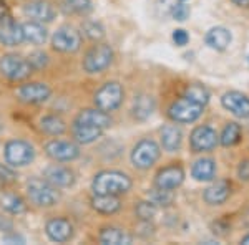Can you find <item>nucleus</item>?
<instances>
[{
	"label": "nucleus",
	"mask_w": 249,
	"mask_h": 245,
	"mask_svg": "<svg viewBox=\"0 0 249 245\" xmlns=\"http://www.w3.org/2000/svg\"><path fill=\"white\" fill-rule=\"evenodd\" d=\"M133 180L126 172L122 171H100L91 180V191L93 194L103 196H123L130 192Z\"/></svg>",
	"instance_id": "obj_1"
},
{
	"label": "nucleus",
	"mask_w": 249,
	"mask_h": 245,
	"mask_svg": "<svg viewBox=\"0 0 249 245\" xmlns=\"http://www.w3.org/2000/svg\"><path fill=\"white\" fill-rule=\"evenodd\" d=\"M25 189H27V197L37 207H43V209L53 207L57 206L60 200L58 187L52 186L43 178H30L27 180Z\"/></svg>",
	"instance_id": "obj_2"
},
{
	"label": "nucleus",
	"mask_w": 249,
	"mask_h": 245,
	"mask_svg": "<svg viewBox=\"0 0 249 245\" xmlns=\"http://www.w3.org/2000/svg\"><path fill=\"white\" fill-rule=\"evenodd\" d=\"M124 99V90L120 82H107L96 90L93 96L95 108L105 111V113H111L116 111L123 104Z\"/></svg>",
	"instance_id": "obj_3"
},
{
	"label": "nucleus",
	"mask_w": 249,
	"mask_h": 245,
	"mask_svg": "<svg viewBox=\"0 0 249 245\" xmlns=\"http://www.w3.org/2000/svg\"><path fill=\"white\" fill-rule=\"evenodd\" d=\"M113 58L115 51L108 43H96V45H93L87 51L82 66L88 75L103 73L113 63Z\"/></svg>",
	"instance_id": "obj_4"
},
{
	"label": "nucleus",
	"mask_w": 249,
	"mask_h": 245,
	"mask_svg": "<svg viewBox=\"0 0 249 245\" xmlns=\"http://www.w3.org/2000/svg\"><path fill=\"white\" fill-rule=\"evenodd\" d=\"M160 156H161V147H160V144L156 143L155 139L144 138L135 144L130 158H131V164H133L136 169L146 171L158 163Z\"/></svg>",
	"instance_id": "obj_5"
},
{
	"label": "nucleus",
	"mask_w": 249,
	"mask_h": 245,
	"mask_svg": "<svg viewBox=\"0 0 249 245\" xmlns=\"http://www.w3.org/2000/svg\"><path fill=\"white\" fill-rule=\"evenodd\" d=\"M3 158L12 167H25L34 163L35 147L23 139H10L3 147Z\"/></svg>",
	"instance_id": "obj_6"
},
{
	"label": "nucleus",
	"mask_w": 249,
	"mask_h": 245,
	"mask_svg": "<svg viewBox=\"0 0 249 245\" xmlns=\"http://www.w3.org/2000/svg\"><path fill=\"white\" fill-rule=\"evenodd\" d=\"M34 73L29 60L17 53H7L0 58V75L10 82H23Z\"/></svg>",
	"instance_id": "obj_7"
},
{
	"label": "nucleus",
	"mask_w": 249,
	"mask_h": 245,
	"mask_svg": "<svg viewBox=\"0 0 249 245\" xmlns=\"http://www.w3.org/2000/svg\"><path fill=\"white\" fill-rule=\"evenodd\" d=\"M204 113V106L199 103H195L188 98H179L176 101L171 103V106L168 108V116L173 123L178 124H190L198 121Z\"/></svg>",
	"instance_id": "obj_8"
},
{
	"label": "nucleus",
	"mask_w": 249,
	"mask_h": 245,
	"mask_svg": "<svg viewBox=\"0 0 249 245\" xmlns=\"http://www.w3.org/2000/svg\"><path fill=\"white\" fill-rule=\"evenodd\" d=\"M82 33L71 25L58 27L52 37V47L60 53H75L82 48Z\"/></svg>",
	"instance_id": "obj_9"
},
{
	"label": "nucleus",
	"mask_w": 249,
	"mask_h": 245,
	"mask_svg": "<svg viewBox=\"0 0 249 245\" xmlns=\"http://www.w3.org/2000/svg\"><path fill=\"white\" fill-rule=\"evenodd\" d=\"M219 136L214 128L201 124L193 130L190 136V147L193 152H210L218 146Z\"/></svg>",
	"instance_id": "obj_10"
},
{
	"label": "nucleus",
	"mask_w": 249,
	"mask_h": 245,
	"mask_svg": "<svg viewBox=\"0 0 249 245\" xmlns=\"http://www.w3.org/2000/svg\"><path fill=\"white\" fill-rule=\"evenodd\" d=\"M45 152L48 158L57 163H71L80 156V146L73 141L52 139L45 144Z\"/></svg>",
	"instance_id": "obj_11"
},
{
	"label": "nucleus",
	"mask_w": 249,
	"mask_h": 245,
	"mask_svg": "<svg viewBox=\"0 0 249 245\" xmlns=\"http://www.w3.org/2000/svg\"><path fill=\"white\" fill-rule=\"evenodd\" d=\"M45 234L52 242L63 244L73 239L75 227L67 217H52L45 224Z\"/></svg>",
	"instance_id": "obj_12"
},
{
	"label": "nucleus",
	"mask_w": 249,
	"mask_h": 245,
	"mask_svg": "<svg viewBox=\"0 0 249 245\" xmlns=\"http://www.w3.org/2000/svg\"><path fill=\"white\" fill-rule=\"evenodd\" d=\"M221 106L236 118L249 119V96L243 91H226L221 96Z\"/></svg>",
	"instance_id": "obj_13"
},
{
	"label": "nucleus",
	"mask_w": 249,
	"mask_h": 245,
	"mask_svg": "<svg viewBox=\"0 0 249 245\" xmlns=\"http://www.w3.org/2000/svg\"><path fill=\"white\" fill-rule=\"evenodd\" d=\"M17 96L20 101L27 103V104H40L45 103L48 98L52 96V90L47 83L42 82H30V83H23L18 86Z\"/></svg>",
	"instance_id": "obj_14"
},
{
	"label": "nucleus",
	"mask_w": 249,
	"mask_h": 245,
	"mask_svg": "<svg viewBox=\"0 0 249 245\" xmlns=\"http://www.w3.org/2000/svg\"><path fill=\"white\" fill-rule=\"evenodd\" d=\"M184 180V169L181 164H170L156 172L155 176V186L168 189V191H176Z\"/></svg>",
	"instance_id": "obj_15"
},
{
	"label": "nucleus",
	"mask_w": 249,
	"mask_h": 245,
	"mask_svg": "<svg viewBox=\"0 0 249 245\" xmlns=\"http://www.w3.org/2000/svg\"><path fill=\"white\" fill-rule=\"evenodd\" d=\"M23 42L22 25L10 17V14L0 17V43L5 47H17Z\"/></svg>",
	"instance_id": "obj_16"
},
{
	"label": "nucleus",
	"mask_w": 249,
	"mask_h": 245,
	"mask_svg": "<svg viewBox=\"0 0 249 245\" xmlns=\"http://www.w3.org/2000/svg\"><path fill=\"white\" fill-rule=\"evenodd\" d=\"M231 182L226 179H219L214 180L210 187L204 189L203 192V200L208 204V206H223L228 199L231 197Z\"/></svg>",
	"instance_id": "obj_17"
},
{
	"label": "nucleus",
	"mask_w": 249,
	"mask_h": 245,
	"mask_svg": "<svg viewBox=\"0 0 249 245\" xmlns=\"http://www.w3.org/2000/svg\"><path fill=\"white\" fill-rule=\"evenodd\" d=\"M43 179H47L55 187H71L75 184V172L67 166L52 164L43 169Z\"/></svg>",
	"instance_id": "obj_18"
},
{
	"label": "nucleus",
	"mask_w": 249,
	"mask_h": 245,
	"mask_svg": "<svg viewBox=\"0 0 249 245\" xmlns=\"http://www.w3.org/2000/svg\"><path fill=\"white\" fill-rule=\"evenodd\" d=\"M23 14L29 18L35 20V22L48 23L55 18L57 10H55V7L48 0H32V2H29L23 7Z\"/></svg>",
	"instance_id": "obj_19"
},
{
	"label": "nucleus",
	"mask_w": 249,
	"mask_h": 245,
	"mask_svg": "<svg viewBox=\"0 0 249 245\" xmlns=\"http://www.w3.org/2000/svg\"><path fill=\"white\" fill-rule=\"evenodd\" d=\"M73 123H80V124H88V126H95L100 128V130H108L111 126V116L110 113H105V111L98 110V108H87V110H82L80 113L75 116Z\"/></svg>",
	"instance_id": "obj_20"
},
{
	"label": "nucleus",
	"mask_w": 249,
	"mask_h": 245,
	"mask_svg": "<svg viewBox=\"0 0 249 245\" xmlns=\"http://www.w3.org/2000/svg\"><path fill=\"white\" fill-rule=\"evenodd\" d=\"M156 110V99L151 95L142 93L138 96H135L133 99V106H131V116L136 121H148V119L153 116Z\"/></svg>",
	"instance_id": "obj_21"
},
{
	"label": "nucleus",
	"mask_w": 249,
	"mask_h": 245,
	"mask_svg": "<svg viewBox=\"0 0 249 245\" xmlns=\"http://www.w3.org/2000/svg\"><path fill=\"white\" fill-rule=\"evenodd\" d=\"M160 138H161V147L164 151L176 152L183 144V131L178 124H164L160 131Z\"/></svg>",
	"instance_id": "obj_22"
},
{
	"label": "nucleus",
	"mask_w": 249,
	"mask_h": 245,
	"mask_svg": "<svg viewBox=\"0 0 249 245\" xmlns=\"http://www.w3.org/2000/svg\"><path fill=\"white\" fill-rule=\"evenodd\" d=\"M204 42L211 50L224 51L232 42V35L226 27H213L204 35Z\"/></svg>",
	"instance_id": "obj_23"
},
{
	"label": "nucleus",
	"mask_w": 249,
	"mask_h": 245,
	"mask_svg": "<svg viewBox=\"0 0 249 245\" xmlns=\"http://www.w3.org/2000/svg\"><path fill=\"white\" fill-rule=\"evenodd\" d=\"M98 240L103 245H130L133 244V235L120 227L108 226L100 230Z\"/></svg>",
	"instance_id": "obj_24"
},
{
	"label": "nucleus",
	"mask_w": 249,
	"mask_h": 245,
	"mask_svg": "<svg viewBox=\"0 0 249 245\" xmlns=\"http://www.w3.org/2000/svg\"><path fill=\"white\" fill-rule=\"evenodd\" d=\"M90 206L93 211L103 215H113L122 209V200L118 199V196H103V194H95L90 200Z\"/></svg>",
	"instance_id": "obj_25"
},
{
	"label": "nucleus",
	"mask_w": 249,
	"mask_h": 245,
	"mask_svg": "<svg viewBox=\"0 0 249 245\" xmlns=\"http://www.w3.org/2000/svg\"><path fill=\"white\" fill-rule=\"evenodd\" d=\"M22 32H23V42H29L32 45H43L48 38V32L43 27V23L35 22V20L23 22Z\"/></svg>",
	"instance_id": "obj_26"
},
{
	"label": "nucleus",
	"mask_w": 249,
	"mask_h": 245,
	"mask_svg": "<svg viewBox=\"0 0 249 245\" xmlns=\"http://www.w3.org/2000/svg\"><path fill=\"white\" fill-rule=\"evenodd\" d=\"M191 176L198 182H210L216 178V163L211 158H201L191 166Z\"/></svg>",
	"instance_id": "obj_27"
},
{
	"label": "nucleus",
	"mask_w": 249,
	"mask_h": 245,
	"mask_svg": "<svg viewBox=\"0 0 249 245\" xmlns=\"http://www.w3.org/2000/svg\"><path fill=\"white\" fill-rule=\"evenodd\" d=\"M71 132H73V138L78 144H91L98 138H102L103 130L95 126H88V124L73 123L71 124Z\"/></svg>",
	"instance_id": "obj_28"
},
{
	"label": "nucleus",
	"mask_w": 249,
	"mask_h": 245,
	"mask_svg": "<svg viewBox=\"0 0 249 245\" xmlns=\"http://www.w3.org/2000/svg\"><path fill=\"white\" fill-rule=\"evenodd\" d=\"M40 130L48 136H62L67 131V123L58 114H45L40 118Z\"/></svg>",
	"instance_id": "obj_29"
},
{
	"label": "nucleus",
	"mask_w": 249,
	"mask_h": 245,
	"mask_svg": "<svg viewBox=\"0 0 249 245\" xmlns=\"http://www.w3.org/2000/svg\"><path fill=\"white\" fill-rule=\"evenodd\" d=\"M241 138H243V128H241V124L228 123L226 126L223 128V131H221L219 143H221V146H224V147H232L241 141Z\"/></svg>",
	"instance_id": "obj_30"
},
{
	"label": "nucleus",
	"mask_w": 249,
	"mask_h": 245,
	"mask_svg": "<svg viewBox=\"0 0 249 245\" xmlns=\"http://www.w3.org/2000/svg\"><path fill=\"white\" fill-rule=\"evenodd\" d=\"M0 207H2V211L9 212L12 215L23 214V212L27 211L25 200L17 194H3L2 197H0Z\"/></svg>",
	"instance_id": "obj_31"
},
{
	"label": "nucleus",
	"mask_w": 249,
	"mask_h": 245,
	"mask_svg": "<svg viewBox=\"0 0 249 245\" xmlns=\"http://www.w3.org/2000/svg\"><path fill=\"white\" fill-rule=\"evenodd\" d=\"M184 98L191 99L195 103H199L203 106H206L210 103V98H211V93L206 86L201 85V83H193V85H188L186 90H184Z\"/></svg>",
	"instance_id": "obj_32"
},
{
	"label": "nucleus",
	"mask_w": 249,
	"mask_h": 245,
	"mask_svg": "<svg viewBox=\"0 0 249 245\" xmlns=\"http://www.w3.org/2000/svg\"><path fill=\"white\" fill-rule=\"evenodd\" d=\"M62 9L67 14L88 15L93 10V2L91 0H62Z\"/></svg>",
	"instance_id": "obj_33"
},
{
	"label": "nucleus",
	"mask_w": 249,
	"mask_h": 245,
	"mask_svg": "<svg viewBox=\"0 0 249 245\" xmlns=\"http://www.w3.org/2000/svg\"><path fill=\"white\" fill-rule=\"evenodd\" d=\"M148 199L158 207H168V206H171L173 200H175V194H173V191L155 186L153 189L148 191Z\"/></svg>",
	"instance_id": "obj_34"
},
{
	"label": "nucleus",
	"mask_w": 249,
	"mask_h": 245,
	"mask_svg": "<svg viewBox=\"0 0 249 245\" xmlns=\"http://www.w3.org/2000/svg\"><path fill=\"white\" fill-rule=\"evenodd\" d=\"M82 32L87 38L93 40V42H100L103 37H105V29L100 22L96 20H85L82 23Z\"/></svg>",
	"instance_id": "obj_35"
},
{
	"label": "nucleus",
	"mask_w": 249,
	"mask_h": 245,
	"mask_svg": "<svg viewBox=\"0 0 249 245\" xmlns=\"http://www.w3.org/2000/svg\"><path fill=\"white\" fill-rule=\"evenodd\" d=\"M135 214L140 220H153L155 215L158 214V206H155L150 199L142 200L135 206Z\"/></svg>",
	"instance_id": "obj_36"
},
{
	"label": "nucleus",
	"mask_w": 249,
	"mask_h": 245,
	"mask_svg": "<svg viewBox=\"0 0 249 245\" xmlns=\"http://www.w3.org/2000/svg\"><path fill=\"white\" fill-rule=\"evenodd\" d=\"M190 15H191V9L184 2H175V3H173L170 17L175 18L176 22H184V20L190 18Z\"/></svg>",
	"instance_id": "obj_37"
},
{
	"label": "nucleus",
	"mask_w": 249,
	"mask_h": 245,
	"mask_svg": "<svg viewBox=\"0 0 249 245\" xmlns=\"http://www.w3.org/2000/svg\"><path fill=\"white\" fill-rule=\"evenodd\" d=\"M29 63H30V66L34 68V71L35 70H43L47 65H48V55L45 53V51H32V53L29 55Z\"/></svg>",
	"instance_id": "obj_38"
},
{
	"label": "nucleus",
	"mask_w": 249,
	"mask_h": 245,
	"mask_svg": "<svg viewBox=\"0 0 249 245\" xmlns=\"http://www.w3.org/2000/svg\"><path fill=\"white\" fill-rule=\"evenodd\" d=\"M17 180V174H15V171L12 169V166L9 164H0V182L3 184H12Z\"/></svg>",
	"instance_id": "obj_39"
},
{
	"label": "nucleus",
	"mask_w": 249,
	"mask_h": 245,
	"mask_svg": "<svg viewBox=\"0 0 249 245\" xmlns=\"http://www.w3.org/2000/svg\"><path fill=\"white\" fill-rule=\"evenodd\" d=\"M173 42L176 47H186L190 43V33L184 29H176L173 32Z\"/></svg>",
	"instance_id": "obj_40"
},
{
	"label": "nucleus",
	"mask_w": 249,
	"mask_h": 245,
	"mask_svg": "<svg viewBox=\"0 0 249 245\" xmlns=\"http://www.w3.org/2000/svg\"><path fill=\"white\" fill-rule=\"evenodd\" d=\"M238 178L244 182H249V158L243 159L238 166Z\"/></svg>",
	"instance_id": "obj_41"
},
{
	"label": "nucleus",
	"mask_w": 249,
	"mask_h": 245,
	"mask_svg": "<svg viewBox=\"0 0 249 245\" xmlns=\"http://www.w3.org/2000/svg\"><path fill=\"white\" fill-rule=\"evenodd\" d=\"M3 242L7 244H25V239L22 235L15 234V232H9V235H3Z\"/></svg>",
	"instance_id": "obj_42"
},
{
	"label": "nucleus",
	"mask_w": 249,
	"mask_h": 245,
	"mask_svg": "<svg viewBox=\"0 0 249 245\" xmlns=\"http://www.w3.org/2000/svg\"><path fill=\"white\" fill-rule=\"evenodd\" d=\"M213 229H214V234H226V230H230V224H223V220H218V222L213 224Z\"/></svg>",
	"instance_id": "obj_43"
},
{
	"label": "nucleus",
	"mask_w": 249,
	"mask_h": 245,
	"mask_svg": "<svg viewBox=\"0 0 249 245\" xmlns=\"http://www.w3.org/2000/svg\"><path fill=\"white\" fill-rule=\"evenodd\" d=\"M0 230H2V232H12V230H14V224H12V220L5 219L3 215H0Z\"/></svg>",
	"instance_id": "obj_44"
},
{
	"label": "nucleus",
	"mask_w": 249,
	"mask_h": 245,
	"mask_svg": "<svg viewBox=\"0 0 249 245\" xmlns=\"http://www.w3.org/2000/svg\"><path fill=\"white\" fill-rule=\"evenodd\" d=\"M7 14H9V7H7V3L3 0H0V17H3Z\"/></svg>",
	"instance_id": "obj_45"
},
{
	"label": "nucleus",
	"mask_w": 249,
	"mask_h": 245,
	"mask_svg": "<svg viewBox=\"0 0 249 245\" xmlns=\"http://www.w3.org/2000/svg\"><path fill=\"white\" fill-rule=\"evenodd\" d=\"M231 2L236 3L238 7H244V9H246V7H249V0H231Z\"/></svg>",
	"instance_id": "obj_46"
},
{
	"label": "nucleus",
	"mask_w": 249,
	"mask_h": 245,
	"mask_svg": "<svg viewBox=\"0 0 249 245\" xmlns=\"http://www.w3.org/2000/svg\"><path fill=\"white\" fill-rule=\"evenodd\" d=\"M241 244H246V245H249V234H246L241 239Z\"/></svg>",
	"instance_id": "obj_47"
},
{
	"label": "nucleus",
	"mask_w": 249,
	"mask_h": 245,
	"mask_svg": "<svg viewBox=\"0 0 249 245\" xmlns=\"http://www.w3.org/2000/svg\"><path fill=\"white\" fill-rule=\"evenodd\" d=\"M3 130V121H2V118H0V132H2Z\"/></svg>",
	"instance_id": "obj_48"
},
{
	"label": "nucleus",
	"mask_w": 249,
	"mask_h": 245,
	"mask_svg": "<svg viewBox=\"0 0 249 245\" xmlns=\"http://www.w3.org/2000/svg\"><path fill=\"white\" fill-rule=\"evenodd\" d=\"M179 2H186V0H179Z\"/></svg>",
	"instance_id": "obj_49"
}]
</instances>
